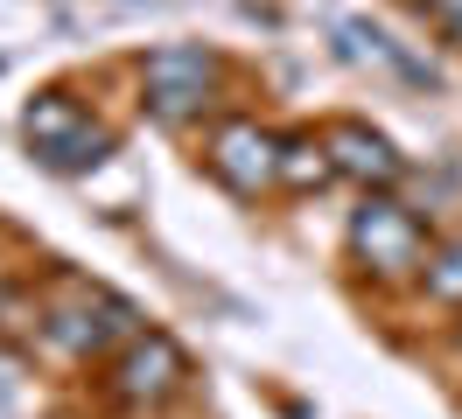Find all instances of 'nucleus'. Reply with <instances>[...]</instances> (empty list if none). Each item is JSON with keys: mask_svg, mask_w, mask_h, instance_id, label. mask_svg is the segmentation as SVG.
<instances>
[{"mask_svg": "<svg viewBox=\"0 0 462 419\" xmlns=\"http://www.w3.org/2000/svg\"><path fill=\"white\" fill-rule=\"evenodd\" d=\"M22 133H29V147L50 168H63V175L98 168L106 154H113V133H106V126H91L85 105H78V98H63V91H42V98L22 112Z\"/></svg>", "mask_w": 462, "mask_h": 419, "instance_id": "nucleus-1", "label": "nucleus"}, {"mask_svg": "<svg viewBox=\"0 0 462 419\" xmlns=\"http://www.w3.org/2000/svg\"><path fill=\"white\" fill-rule=\"evenodd\" d=\"M350 251L372 266L378 279H413L428 273L420 259V223H413V210L406 203H393V196H365V210L350 217Z\"/></svg>", "mask_w": 462, "mask_h": 419, "instance_id": "nucleus-2", "label": "nucleus"}, {"mask_svg": "<svg viewBox=\"0 0 462 419\" xmlns=\"http://www.w3.org/2000/svg\"><path fill=\"white\" fill-rule=\"evenodd\" d=\"M141 84H147V112L162 126H189L203 105H210V84H217V63L197 50V42H169L141 63Z\"/></svg>", "mask_w": 462, "mask_h": 419, "instance_id": "nucleus-3", "label": "nucleus"}, {"mask_svg": "<svg viewBox=\"0 0 462 419\" xmlns=\"http://www.w3.org/2000/svg\"><path fill=\"white\" fill-rule=\"evenodd\" d=\"M210 168H217V182L231 196H260L266 182H281V147L273 133H260L253 119H225L217 133H210Z\"/></svg>", "mask_w": 462, "mask_h": 419, "instance_id": "nucleus-4", "label": "nucleus"}, {"mask_svg": "<svg viewBox=\"0 0 462 419\" xmlns=\"http://www.w3.org/2000/svg\"><path fill=\"white\" fill-rule=\"evenodd\" d=\"M182 378H189V363H182V350H175V335H134L126 342V357L113 363V398H126V405H162L169 391H182Z\"/></svg>", "mask_w": 462, "mask_h": 419, "instance_id": "nucleus-5", "label": "nucleus"}, {"mask_svg": "<svg viewBox=\"0 0 462 419\" xmlns=\"http://www.w3.org/2000/svg\"><path fill=\"white\" fill-rule=\"evenodd\" d=\"M126 329H134V307L113 301V294H98V301H85V307H50V314H42V335L57 342L63 357H91V350H106V342L126 335Z\"/></svg>", "mask_w": 462, "mask_h": 419, "instance_id": "nucleus-6", "label": "nucleus"}, {"mask_svg": "<svg viewBox=\"0 0 462 419\" xmlns=\"http://www.w3.org/2000/svg\"><path fill=\"white\" fill-rule=\"evenodd\" d=\"M329 154H337V175H357L365 189H393L406 175V161L393 154V140L372 133V126H337V133H329Z\"/></svg>", "mask_w": 462, "mask_h": 419, "instance_id": "nucleus-7", "label": "nucleus"}, {"mask_svg": "<svg viewBox=\"0 0 462 419\" xmlns=\"http://www.w3.org/2000/svg\"><path fill=\"white\" fill-rule=\"evenodd\" d=\"M337 175V154H329V140H316V133H301V140H288L281 147V182H288L294 196H309V189H322Z\"/></svg>", "mask_w": 462, "mask_h": 419, "instance_id": "nucleus-8", "label": "nucleus"}, {"mask_svg": "<svg viewBox=\"0 0 462 419\" xmlns=\"http://www.w3.org/2000/svg\"><path fill=\"white\" fill-rule=\"evenodd\" d=\"M420 279H428V294H434L441 307H462V238H448V245L434 251Z\"/></svg>", "mask_w": 462, "mask_h": 419, "instance_id": "nucleus-9", "label": "nucleus"}]
</instances>
